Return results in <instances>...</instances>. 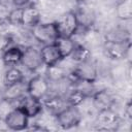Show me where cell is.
Listing matches in <instances>:
<instances>
[{
    "mask_svg": "<svg viewBox=\"0 0 132 132\" xmlns=\"http://www.w3.org/2000/svg\"><path fill=\"white\" fill-rule=\"evenodd\" d=\"M54 43L57 46V48L59 50V52H60V54H61L63 59L69 58V56L73 52V50L75 47V44H76L73 41L72 38L65 37V36H58Z\"/></svg>",
    "mask_w": 132,
    "mask_h": 132,
    "instance_id": "cell-16",
    "label": "cell"
},
{
    "mask_svg": "<svg viewBox=\"0 0 132 132\" xmlns=\"http://www.w3.org/2000/svg\"><path fill=\"white\" fill-rule=\"evenodd\" d=\"M92 102L93 106L97 109V111H100L112 108L116 103V100L113 95L107 89H103L95 92L92 95Z\"/></svg>",
    "mask_w": 132,
    "mask_h": 132,
    "instance_id": "cell-10",
    "label": "cell"
},
{
    "mask_svg": "<svg viewBox=\"0 0 132 132\" xmlns=\"http://www.w3.org/2000/svg\"><path fill=\"white\" fill-rule=\"evenodd\" d=\"M0 2H1V0H0Z\"/></svg>",
    "mask_w": 132,
    "mask_h": 132,
    "instance_id": "cell-28",
    "label": "cell"
},
{
    "mask_svg": "<svg viewBox=\"0 0 132 132\" xmlns=\"http://www.w3.org/2000/svg\"><path fill=\"white\" fill-rule=\"evenodd\" d=\"M39 50H40V54H41V59H42L43 65L45 67H50V66H54V65L60 64V62L62 60H64L62 58L59 50L55 45V43L44 44Z\"/></svg>",
    "mask_w": 132,
    "mask_h": 132,
    "instance_id": "cell-11",
    "label": "cell"
},
{
    "mask_svg": "<svg viewBox=\"0 0 132 132\" xmlns=\"http://www.w3.org/2000/svg\"><path fill=\"white\" fill-rule=\"evenodd\" d=\"M22 16H23V8L14 7L9 10L6 22L11 26H22Z\"/></svg>",
    "mask_w": 132,
    "mask_h": 132,
    "instance_id": "cell-24",
    "label": "cell"
},
{
    "mask_svg": "<svg viewBox=\"0 0 132 132\" xmlns=\"http://www.w3.org/2000/svg\"><path fill=\"white\" fill-rule=\"evenodd\" d=\"M45 74H46L45 77L48 79V81H55V82L56 81H60L63 78L67 77L66 70L63 67H61L59 64L54 65V66L46 67Z\"/></svg>",
    "mask_w": 132,
    "mask_h": 132,
    "instance_id": "cell-23",
    "label": "cell"
},
{
    "mask_svg": "<svg viewBox=\"0 0 132 132\" xmlns=\"http://www.w3.org/2000/svg\"><path fill=\"white\" fill-rule=\"evenodd\" d=\"M124 113L126 114L127 119L128 120H131L132 119V105H131V102L128 101L126 106H125V110H124Z\"/></svg>",
    "mask_w": 132,
    "mask_h": 132,
    "instance_id": "cell-26",
    "label": "cell"
},
{
    "mask_svg": "<svg viewBox=\"0 0 132 132\" xmlns=\"http://www.w3.org/2000/svg\"><path fill=\"white\" fill-rule=\"evenodd\" d=\"M78 3H85V2H88V1H90V0H76Z\"/></svg>",
    "mask_w": 132,
    "mask_h": 132,
    "instance_id": "cell-27",
    "label": "cell"
},
{
    "mask_svg": "<svg viewBox=\"0 0 132 132\" xmlns=\"http://www.w3.org/2000/svg\"><path fill=\"white\" fill-rule=\"evenodd\" d=\"M97 121H98V124L102 126V128L100 129L109 130V129H112L113 127L116 128V126H118L121 123V118L112 108H109V109L98 111Z\"/></svg>",
    "mask_w": 132,
    "mask_h": 132,
    "instance_id": "cell-12",
    "label": "cell"
},
{
    "mask_svg": "<svg viewBox=\"0 0 132 132\" xmlns=\"http://www.w3.org/2000/svg\"><path fill=\"white\" fill-rule=\"evenodd\" d=\"M91 57H92L91 51L87 46H85L82 44H75V47H74L73 52L69 56V58L73 62H75V64L90 61Z\"/></svg>",
    "mask_w": 132,
    "mask_h": 132,
    "instance_id": "cell-19",
    "label": "cell"
},
{
    "mask_svg": "<svg viewBox=\"0 0 132 132\" xmlns=\"http://www.w3.org/2000/svg\"><path fill=\"white\" fill-rule=\"evenodd\" d=\"M116 13L121 21H130L132 18V0H120L116 6Z\"/></svg>",
    "mask_w": 132,
    "mask_h": 132,
    "instance_id": "cell-18",
    "label": "cell"
},
{
    "mask_svg": "<svg viewBox=\"0 0 132 132\" xmlns=\"http://www.w3.org/2000/svg\"><path fill=\"white\" fill-rule=\"evenodd\" d=\"M18 106H20L30 119H34V118L40 116V113L42 112V110L44 108L42 100L35 98L29 94L24 95L19 100Z\"/></svg>",
    "mask_w": 132,
    "mask_h": 132,
    "instance_id": "cell-9",
    "label": "cell"
},
{
    "mask_svg": "<svg viewBox=\"0 0 132 132\" xmlns=\"http://www.w3.org/2000/svg\"><path fill=\"white\" fill-rule=\"evenodd\" d=\"M42 103L45 108H47L48 110H51L55 113H57L59 110H61L62 108H64L67 105L65 99H63L62 97H60L58 95L50 96V97L45 96L42 99Z\"/></svg>",
    "mask_w": 132,
    "mask_h": 132,
    "instance_id": "cell-20",
    "label": "cell"
},
{
    "mask_svg": "<svg viewBox=\"0 0 132 132\" xmlns=\"http://www.w3.org/2000/svg\"><path fill=\"white\" fill-rule=\"evenodd\" d=\"M131 50L130 41H122L116 39H107L103 44V51L105 55L111 60L126 59Z\"/></svg>",
    "mask_w": 132,
    "mask_h": 132,
    "instance_id": "cell-6",
    "label": "cell"
},
{
    "mask_svg": "<svg viewBox=\"0 0 132 132\" xmlns=\"http://www.w3.org/2000/svg\"><path fill=\"white\" fill-rule=\"evenodd\" d=\"M50 93V81L43 75H35L27 81V94L42 100Z\"/></svg>",
    "mask_w": 132,
    "mask_h": 132,
    "instance_id": "cell-7",
    "label": "cell"
},
{
    "mask_svg": "<svg viewBox=\"0 0 132 132\" xmlns=\"http://www.w3.org/2000/svg\"><path fill=\"white\" fill-rule=\"evenodd\" d=\"M4 124L6 127L10 130L14 131H22V130H27L29 127V121L30 118L24 112V110L20 106L12 107L4 117L3 119Z\"/></svg>",
    "mask_w": 132,
    "mask_h": 132,
    "instance_id": "cell-5",
    "label": "cell"
},
{
    "mask_svg": "<svg viewBox=\"0 0 132 132\" xmlns=\"http://www.w3.org/2000/svg\"><path fill=\"white\" fill-rule=\"evenodd\" d=\"M58 125L63 129H71L79 125L81 121V113L77 106L66 105L64 108L55 113Z\"/></svg>",
    "mask_w": 132,
    "mask_h": 132,
    "instance_id": "cell-4",
    "label": "cell"
},
{
    "mask_svg": "<svg viewBox=\"0 0 132 132\" xmlns=\"http://www.w3.org/2000/svg\"><path fill=\"white\" fill-rule=\"evenodd\" d=\"M23 56V48L19 45H10L2 52L1 59L4 66H16L21 64Z\"/></svg>",
    "mask_w": 132,
    "mask_h": 132,
    "instance_id": "cell-13",
    "label": "cell"
},
{
    "mask_svg": "<svg viewBox=\"0 0 132 132\" xmlns=\"http://www.w3.org/2000/svg\"><path fill=\"white\" fill-rule=\"evenodd\" d=\"M30 3V0H12V4L14 7H21L24 8L28 6Z\"/></svg>",
    "mask_w": 132,
    "mask_h": 132,
    "instance_id": "cell-25",
    "label": "cell"
},
{
    "mask_svg": "<svg viewBox=\"0 0 132 132\" xmlns=\"http://www.w3.org/2000/svg\"><path fill=\"white\" fill-rule=\"evenodd\" d=\"M25 80L23 71L16 66H10L4 73V82L6 86L14 85Z\"/></svg>",
    "mask_w": 132,
    "mask_h": 132,
    "instance_id": "cell-21",
    "label": "cell"
},
{
    "mask_svg": "<svg viewBox=\"0 0 132 132\" xmlns=\"http://www.w3.org/2000/svg\"><path fill=\"white\" fill-rule=\"evenodd\" d=\"M88 98V95L86 94L85 91L80 90V89H73L69 92V94L67 95L65 101L67 105L70 106H78L80 105L86 99Z\"/></svg>",
    "mask_w": 132,
    "mask_h": 132,
    "instance_id": "cell-22",
    "label": "cell"
},
{
    "mask_svg": "<svg viewBox=\"0 0 132 132\" xmlns=\"http://www.w3.org/2000/svg\"><path fill=\"white\" fill-rule=\"evenodd\" d=\"M31 34L33 38L42 45L54 43L57 37L59 36L55 22H51V23L40 22L31 29Z\"/></svg>",
    "mask_w": 132,
    "mask_h": 132,
    "instance_id": "cell-1",
    "label": "cell"
},
{
    "mask_svg": "<svg viewBox=\"0 0 132 132\" xmlns=\"http://www.w3.org/2000/svg\"><path fill=\"white\" fill-rule=\"evenodd\" d=\"M26 94H27V82L25 84V81H21L14 85L6 86V90L3 98L9 101H15V100L19 101Z\"/></svg>",
    "mask_w": 132,
    "mask_h": 132,
    "instance_id": "cell-15",
    "label": "cell"
},
{
    "mask_svg": "<svg viewBox=\"0 0 132 132\" xmlns=\"http://www.w3.org/2000/svg\"><path fill=\"white\" fill-rule=\"evenodd\" d=\"M59 36H65L72 38L78 31L79 25L74 11L69 10L64 12L59 16L57 21H55Z\"/></svg>",
    "mask_w": 132,
    "mask_h": 132,
    "instance_id": "cell-2",
    "label": "cell"
},
{
    "mask_svg": "<svg viewBox=\"0 0 132 132\" xmlns=\"http://www.w3.org/2000/svg\"><path fill=\"white\" fill-rule=\"evenodd\" d=\"M69 76L74 81L86 82V84H94L98 78L97 67L90 61L78 63L75 65L73 70L70 72Z\"/></svg>",
    "mask_w": 132,
    "mask_h": 132,
    "instance_id": "cell-3",
    "label": "cell"
},
{
    "mask_svg": "<svg viewBox=\"0 0 132 132\" xmlns=\"http://www.w3.org/2000/svg\"><path fill=\"white\" fill-rule=\"evenodd\" d=\"M78 21L79 28H91L95 21V14L93 10L87 8V7H80L77 11H74Z\"/></svg>",
    "mask_w": 132,
    "mask_h": 132,
    "instance_id": "cell-17",
    "label": "cell"
},
{
    "mask_svg": "<svg viewBox=\"0 0 132 132\" xmlns=\"http://www.w3.org/2000/svg\"><path fill=\"white\" fill-rule=\"evenodd\" d=\"M40 22H41V12L37 7L28 5L23 8L22 26L32 29Z\"/></svg>",
    "mask_w": 132,
    "mask_h": 132,
    "instance_id": "cell-14",
    "label": "cell"
},
{
    "mask_svg": "<svg viewBox=\"0 0 132 132\" xmlns=\"http://www.w3.org/2000/svg\"><path fill=\"white\" fill-rule=\"evenodd\" d=\"M21 64L26 69L32 72H35L38 69H40L42 66H44L42 59H41L40 50L32 45L23 48V56H22Z\"/></svg>",
    "mask_w": 132,
    "mask_h": 132,
    "instance_id": "cell-8",
    "label": "cell"
}]
</instances>
